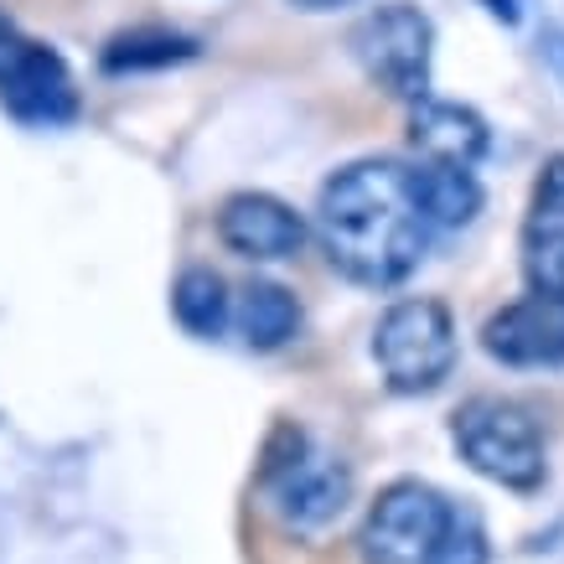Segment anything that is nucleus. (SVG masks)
<instances>
[{"label": "nucleus", "instance_id": "8", "mask_svg": "<svg viewBox=\"0 0 564 564\" xmlns=\"http://www.w3.org/2000/svg\"><path fill=\"white\" fill-rule=\"evenodd\" d=\"M481 347L508 368H560L564 362V295L533 291L502 306L481 326Z\"/></svg>", "mask_w": 564, "mask_h": 564}, {"label": "nucleus", "instance_id": "2", "mask_svg": "<svg viewBox=\"0 0 564 564\" xmlns=\"http://www.w3.org/2000/svg\"><path fill=\"white\" fill-rule=\"evenodd\" d=\"M456 445L471 471L497 487L533 492L544 481V435L523 404L513 399H471L456 414Z\"/></svg>", "mask_w": 564, "mask_h": 564}, {"label": "nucleus", "instance_id": "11", "mask_svg": "<svg viewBox=\"0 0 564 564\" xmlns=\"http://www.w3.org/2000/svg\"><path fill=\"white\" fill-rule=\"evenodd\" d=\"M410 140L414 151L425 155V166H462V172H471L481 161V151H487V124L466 104L425 99L414 104Z\"/></svg>", "mask_w": 564, "mask_h": 564}, {"label": "nucleus", "instance_id": "1", "mask_svg": "<svg viewBox=\"0 0 564 564\" xmlns=\"http://www.w3.org/2000/svg\"><path fill=\"white\" fill-rule=\"evenodd\" d=\"M316 234H322L326 259L368 291H389L399 280H410L430 243L414 172L399 161L343 166L322 187Z\"/></svg>", "mask_w": 564, "mask_h": 564}, {"label": "nucleus", "instance_id": "9", "mask_svg": "<svg viewBox=\"0 0 564 564\" xmlns=\"http://www.w3.org/2000/svg\"><path fill=\"white\" fill-rule=\"evenodd\" d=\"M218 239L239 259H291L306 243V218L270 192H239L218 213Z\"/></svg>", "mask_w": 564, "mask_h": 564}, {"label": "nucleus", "instance_id": "17", "mask_svg": "<svg viewBox=\"0 0 564 564\" xmlns=\"http://www.w3.org/2000/svg\"><path fill=\"white\" fill-rule=\"evenodd\" d=\"M301 11H337V6H352V0H291Z\"/></svg>", "mask_w": 564, "mask_h": 564}, {"label": "nucleus", "instance_id": "14", "mask_svg": "<svg viewBox=\"0 0 564 564\" xmlns=\"http://www.w3.org/2000/svg\"><path fill=\"white\" fill-rule=\"evenodd\" d=\"M172 311L192 337H218L228 326V285H223V274L207 270V264L182 270V280L172 291Z\"/></svg>", "mask_w": 564, "mask_h": 564}, {"label": "nucleus", "instance_id": "13", "mask_svg": "<svg viewBox=\"0 0 564 564\" xmlns=\"http://www.w3.org/2000/svg\"><path fill=\"white\" fill-rule=\"evenodd\" d=\"M295 326H301V306H295V295L285 291V285H274V280H254V285L243 291L239 332H243V343L254 347V352H274V347H285L295 337Z\"/></svg>", "mask_w": 564, "mask_h": 564}, {"label": "nucleus", "instance_id": "12", "mask_svg": "<svg viewBox=\"0 0 564 564\" xmlns=\"http://www.w3.org/2000/svg\"><path fill=\"white\" fill-rule=\"evenodd\" d=\"M414 192L430 228H466L481 213V182L462 166H420Z\"/></svg>", "mask_w": 564, "mask_h": 564}, {"label": "nucleus", "instance_id": "16", "mask_svg": "<svg viewBox=\"0 0 564 564\" xmlns=\"http://www.w3.org/2000/svg\"><path fill=\"white\" fill-rule=\"evenodd\" d=\"M435 564H487V529H481V518L471 508H456Z\"/></svg>", "mask_w": 564, "mask_h": 564}, {"label": "nucleus", "instance_id": "6", "mask_svg": "<svg viewBox=\"0 0 564 564\" xmlns=\"http://www.w3.org/2000/svg\"><path fill=\"white\" fill-rule=\"evenodd\" d=\"M0 104L21 124H73L78 120V88L68 63L52 47L17 32V21L0 11Z\"/></svg>", "mask_w": 564, "mask_h": 564}, {"label": "nucleus", "instance_id": "10", "mask_svg": "<svg viewBox=\"0 0 564 564\" xmlns=\"http://www.w3.org/2000/svg\"><path fill=\"white\" fill-rule=\"evenodd\" d=\"M523 274L533 291L564 295V155H549L529 218H523Z\"/></svg>", "mask_w": 564, "mask_h": 564}, {"label": "nucleus", "instance_id": "15", "mask_svg": "<svg viewBox=\"0 0 564 564\" xmlns=\"http://www.w3.org/2000/svg\"><path fill=\"white\" fill-rule=\"evenodd\" d=\"M197 57V42L192 36H176V32H130V36H115L109 52H104V68L109 73H135V68H172V63H187Z\"/></svg>", "mask_w": 564, "mask_h": 564}, {"label": "nucleus", "instance_id": "7", "mask_svg": "<svg viewBox=\"0 0 564 564\" xmlns=\"http://www.w3.org/2000/svg\"><path fill=\"white\" fill-rule=\"evenodd\" d=\"M264 481L274 487L280 513L291 518L295 529H322V523H332V518L347 508V492H352L347 466L326 462V456H311L301 430H291V451H285V456L270 445V456H264Z\"/></svg>", "mask_w": 564, "mask_h": 564}, {"label": "nucleus", "instance_id": "3", "mask_svg": "<svg viewBox=\"0 0 564 564\" xmlns=\"http://www.w3.org/2000/svg\"><path fill=\"white\" fill-rule=\"evenodd\" d=\"M373 358L393 393L441 389L456 368V326L441 301H399L373 332Z\"/></svg>", "mask_w": 564, "mask_h": 564}, {"label": "nucleus", "instance_id": "5", "mask_svg": "<svg viewBox=\"0 0 564 564\" xmlns=\"http://www.w3.org/2000/svg\"><path fill=\"white\" fill-rule=\"evenodd\" d=\"M456 502L425 481H393L378 492L362 523V560L368 564H435Z\"/></svg>", "mask_w": 564, "mask_h": 564}, {"label": "nucleus", "instance_id": "4", "mask_svg": "<svg viewBox=\"0 0 564 564\" xmlns=\"http://www.w3.org/2000/svg\"><path fill=\"white\" fill-rule=\"evenodd\" d=\"M352 57L378 88H389L393 99H430V52H435V26L420 6L389 0L352 26Z\"/></svg>", "mask_w": 564, "mask_h": 564}]
</instances>
